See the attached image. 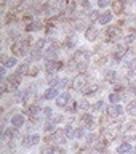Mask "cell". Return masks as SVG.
Returning a JSON list of instances; mask_svg holds the SVG:
<instances>
[{
    "label": "cell",
    "instance_id": "6da1fadb",
    "mask_svg": "<svg viewBox=\"0 0 136 154\" xmlns=\"http://www.w3.org/2000/svg\"><path fill=\"white\" fill-rule=\"evenodd\" d=\"M27 47H29V38H26V40H16L11 45V51L16 56H23V55H26Z\"/></svg>",
    "mask_w": 136,
    "mask_h": 154
},
{
    "label": "cell",
    "instance_id": "7a4b0ae2",
    "mask_svg": "<svg viewBox=\"0 0 136 154\" xmlns=\"http://www.w3.org/2000/svg\"><path fill=\"white\" fill-rule=\"evenodd\" d=\"M48 141H50V143H55V144H62V143L66 141L64 130H56V132H53L50 137H48Z\"/></svg>",
    "mask_w": 136,
    "mask_h": 154
},
{
    "label": "cell",
    "instance_id": "3957f363",
    "mask_svg": "<svg viewBox=\"0 0 136 154\" xmlns=\"http://www.w3.org/2000/svg\"><path fill=\"white\" fill-rule=\"evenodd\" d=\"M38 141H40V137H38L37 133L27 135V137L23 138V146H24V148H31V146H35Z\"/></svg>",
    "mask_w": 136,
    "mask_h": 154
},
{
    "label": "cell",
    "instance_id": "277c9868",
    "mask_svg": "<svg viewBox=\"0 0 136 154\" xmlns=\"http://www.w3.org/2000/svg\"><path fill=\"white\" fill-rule=\"evenodd\" d=\"M107 114L110 117H120V116L123 114V108L120 104H112L107 108Z\"/></svg>",
    "mask_w": 136,
    "mask_h": 154
},
{
    "label": "cell",
    "instance_id": "5b68a950",
    "mask_svg": "<svg viewBox=\"0 0 136 154\" xmlns=\"http://www.w3.org/2000/svg\"><path fill=\"white\" fill-rule=\"evenodd\" d=\"M61 67H62V63H59V61H47L45 71L48 74H53V72H56L58 69H61Z\"/></svg>",
    "mask_w": 136,
    "mask_h": 154
},
{
    "label": "cell",
    "instance_id": "8992f818",
    "mask_svg": "<svg viewBox=\"0 0 136 154\" xmlns=\"http://www.w3.org/2000/svg\"><path fill=\"white\" fill-rule=\"evenodd\" d=\"M125 53H127V47H125V45H117V47H115V50H114V60L120 61L125 56Z\"/></svg>",
    "mask_w": 136,
    "mask_h": 154
},
{
    "label": "cell",
    "instance_id": "52a82bcc",
    "mask_svg": "<svg viewBox=\"0 0 136 154\" xmlns=\"http://www.w3.org/2000/svg\"><path fill=\"white\" fill-rule=\"evenodd\" d=\"M72 85H74V88H77V90H83L86 87V77L85 75H77Z\"/></svg>",
    "mask_w": 136,
    "mask_h": 154
},
{
    "label": "cell",
    "instance_id": "ba28073f",
    "mask_svg": "<svg viewBox=\"0 0 136 154\" xmlns=\"http://www.w3.org/2000/svg\"><path fill=\"white\" fill-rule=\"evenodd\" d=\"M69 101H71V95L69 93H62V95H59L56 98V103H58V106H61V108H66V106L69 104Z\"/></svg>",
    "mask_w": 136,
    "mask_h": 154
},
{
    "label": "cell",
    "instance_id": "9c48e42d",
    "mask_svg": "<svg viewBox=\"0 0 136 154\" xmlns=\"http://www.w3.org/2000/svg\"><path fill=\"white\" fill-rule=\"evenodd\" d=\"M56 56H58V47H55V45H53V47H48L47 51H45V58H47V60H48V61H50V60L55 61Z\"/></svg>",
    "mask_w": 136,
    "mask_h": 154
},
{
    "label": "cell",
    "instance_id": "30bf717a",
    "mask_svg": "<svg viewBox=\"0 0 136 154\" xmlns=\"http://www.w3.org/2000/svg\"><path fill=\"white\" fill-rule=\"evenodd\" d=\"M23 125H24V116H21V114L13 116L11 117V127L19 128V127H23Z\"/></svg>",
    "mask_w": 136,
    "mask_h": 154
},
{
    "label": "cell",
    "instance_id": "8fae6325",
    "mask_svg": "<svg viewBox=\"0 0 136 154\" xmlns=\"http://www.w3.org/2000/svg\"><path fill=\"white\" fill-rule=\"evenodd\" d=\"M107 35H109V38L110 40H119L120 37H122V32H120V29H117V27H109V31H107Z\"/></svg>",
    "mask_w": 136,
    "mask_h": 154
},
{
    "label": "cell",
    "instance_id": "7c38bea8",
    "mask_svg": "<svg viewBox=\"0 0 136 154\" xmlns=\"http://www.w3.org/2000/svg\"><path fill=\"white\" fill-rule=\"evenodd\" d=\"M16 130L18 128H14V127H11V128H5V132H3V141H11V140L14 138V135H16Z\"/></svg>",
    "mask_w": 136,
    "mask_h": 154
},
{
    "label": "cell",
    "instance_id": "4fadbf2b",
    "mask_svg": "<svg viewBox=\"0 0 136 154\" xmlns=\"http://www.w3.org/2000/svg\"><path fill=\"white\" fill-rule=\"evenodd\" d=\"M43 98H45V100L58 98V88H56V87H50V88H47L45 95H43Z\"/></svg>",
    "mask_w": 136,
    "mask_h": 154
},
{
    "label": "cell",
    "instance_id": "5bb4252c",
    "mask_svg": "<svg viewBox=\"0 0 136 154\" xmlns=\"http://www.w3.org/2000/svg\"><path fill=\"white\" fill-rule=\"evenodd\" d=\"M110 19H112V13L110 11H104V13H101L99 14V19H98V23L99 24H107V23H110Z\"/></svg>",
    "mask_w": 136,
    "mask_h": 154
},
{
    "label": "cell",
    "instance_id": "9a60e30c",
    "mask_svg": "<svg viewBox=\"0 0 136 154\" xmlns=\"http://www.w3.org/2000/svg\"><path fill=\"white\" fill-rule=\"evenodd\" d=\"M85 37H86V40H96L98 38V31L93 26H90V29H86V32H85Z\"/></svg>",
    "mask_w": 136,
    "mask_h": 154
},
{
    "label": "cell",
    "instance_id": "2e32d148",
    "mask_svg": "<svg viewBox=\"0 0 136 154\" xmlns=\"http://www.w3.org/2000/svg\"><path fill=\"white\" fill-rule=\"evenodd\" d=\"M123 5H125L123 0H115V2L112 3V7H114V13H115V14L123 13Z\"/></svg>",
    "mask_w": 136,
    "mask_h": 154
},
{
    "label": "cell",
    "instance_id": "e0dca14e",
    "mask_svg": "<svg viewBox=\"0 0 136 154\" xmlns=\"http://www.w3.org/2000/svg\"><path fill=\"white\" fill-rule=\"evenodd\" d=\"M98 90H99V87H98V85H96V84H91V85H86L82 91H83L85 95H95Z\"/></svg>",
    "mask_w": 136,
    "mask_h": 154
},
{
    "label": "cell",
    "instance_id": "ac0fdd59",
    "mask_svg": "<svg viewBox=\"0 0 136 154\" xmlns=\"http://www.w3.org/2000/svg\"><path fill=\"white\" fill-rule=\"evenodd\" d=\"M130 151H131V146H130L128 141L119 144V148H117V152H119V154H127V152H130Z\"/></svg>",
    "mask_w": 136,
    "mask_h": 154
},
{
    "label": "cell",
    "instance_id": "d6986e66",
    "mask_svg": "<svg viewBox=\"0 0 136 154\" xmlns=\"http://www.w3.org/2000/svg\"><path fill=\"white\" fill-rule=\"evenodd\" d=\"M127 71H128V75H136V58L131 61H128Z\"/></svg>",
    "mask_w": 136,
    "mask_h": 154
},
{
    "label": "cell",
    "instance_id": "ffe728a7",
    "mask_svg": "<svg viewBox=\"0 0 136 154\" xmlns=\"http://www.w3.org/2000/svg\"><path fill=\"white\" fill-rule=\"evenodd\" d=\"M64 135H66V138H74L75 137V130L72 125H66L64 127Z\"/></svg>",
    "mask_w": 136,
    "mask_h": 154
},
{
    "label": "cell",
    "instance_id": "44dd1931",
    "mask_svg": "<svg viewBox=\"0 0 136 154\" xmlns=\"http://www.w3.org/2000/svg\"><path fill=\"white\" fill-rule=\"evenodd\" d=\"M82 124H85L86 127H91V124H93V116L91 114H83L82 116Z\"/></svg>",
    "mask_w": 136,
    "mask_h": 154
},
{
    "label": "cell",
    "instance_id": "7402d4cb",
    "mask_svg": "<svg viewBox=\"0 0 136 154\" xmlns=\"http://www.w3.org/2000/svg\"><path fill=\"white\" fill-rule=\"evenodd\" d=\"M40 154H56V149L51 146V144H47L40 149Z\"/></svg>",
    "mask_w": 136,
    "mask_h": 154
},
{
    "label": "cell",
    "instance_id": "603a6c76",
    "mask_svg": "<svg viewBox=\"0 0 136 154\" xmlns=\"http://www.w3.org/2000/svg\"><path fill=\"white\" fill-rule=\"evenodd\" d=\"M106 80L107 82H115L117 80V72L115 71H107L106 72Z\"/></svg>",
    "mask_w": 136,
    "mask_h": 154
},
{
    "label": "cell",
    "instance_id": "cb8c5ba5",
    "mask_svg": "<svg viewBox=\"0 0 136 154\" xmlns=\"http://www.w3.org/2000/svg\"><path fill=\"white\" fill-rule=\"evenodd\" d=\"M40 27H42V24L35 21V23H31L29 26H26V31H27V32H32V31H38Z\"/></svg>",
    "mask_w": 136,
    "mask_h": 154
},
{
    "label": "cell",
    "instance_id": "d4e9b609",
    "mask_svg": "<svg viewBox=\"0 0 136 154\" xmlns=\"http://www.w3.org/2000/svg\"><path fill=\"white\" fill-rule=\"evenodd\" d=\"M127 111L130 116H136V101H130L127 106Z\"/></svg>",
    "mask_w": 136,
    "mask_h": 154
},
{
    "label": "cell",
    "instance_id": "484cf974",
    "mask_svg": "<svg viewBox=\"0 0 136 154\" xmlns=\"http://www.w3.org/2000/svg\"><path fill=\"white\" fill-rule=\"evenodd\" d=\"M37 112H38V106L37 104H32V106H29V108H27V116H31V117L37 116Z\"/></svg>",
    "mask_w": 136,
    "mask_h": 154
},
{
    "label": "cell",
    "instance_id": "4316f807",
    "mask_svg": "<svg viewBox=\"0 0 136 154\" xmlns=\"http://www.w3.org/2000/svg\"><path fill=\"white\" fill-rule=\"evenodd\" d=\"M120 100H122V96H120L119 93H110V95H109V101H110L112 104H117Z\"/></svg>",
    "mask_w": 136,
    "mask_h": 154
},
{
    "label": "cell",
    "instance_id": "83f0119b",
    "mask_svg": "<svg viewBox=\"0 0 136 154\" xmlns=\"http://www.w3.org/2000/svg\"><path fill=\"white\" fill-rule=\"evenodd\" d=\"M27 74H29V75H37V74H38V66H35V64H29Z\"/></svg>",
    "mask_w": 136,
    "mask_h": 154
},
{
    "label": "cell",
    "instance_id": "f1b7e54d",
    "mask_svg": "<svg viewBox=\"0 0 136 154\" xmlns=\"http://www.w3.org/2000/svg\"><path fill=\"white\" fill-rule=\"evenodd\" d=\"M18 64V61H16V58H8V60H7V63H5V67H14V66H16Z\"/></svg>",
    "mask_w": 136,
    "mask_h": 154
},
{
    "label": "cell",
    "instance_id": "f546056e",
    "mask_svg": "<svg viewBox=\"0 0 136 154\" xmlns=\"http://www.w3.org/2000/svg\"><path fill=\"white\" fill-rule=\"evenodd\" d=\"M45 132H47V133L56 132V130H55V122H47V124H45Z\"/></svg>",
    "mask_w": 136,
    "mask_h": 154
},
{
    "label": "cell",
    "instance_id": "4dcf8cb0",
    "mask_svg": "<svg viewBox=\"0 0 136 154\" xmlns=\"http://www.w3.org/2000/svg\"><path fill=\"white\" fill-rule=\"evenodd\" d=\"M106 143H107V141H104V140H103V141H99L98 144H96V151H104V148H106Z\"/></svg>",
    "mask_w": 136,
    "mask_h": 154
},
{
    "label": "cell",
    "instance_id": "1f68e13d",
    "mask_svg": "<svg viewBox=\"0 0 136 154\" xmlns=\"http://www.w3.org/2000/svg\"><path fill=\"white\" fill-rule=\"evenodd\" d=\"M107 5H110V0H98V7L99 8H106Z\"/></svg>",
    "mask_w": 136,
    "mask_h": 154
},
{
    "label": "cell",
    "instance_id": "d6a6232c",
    "mask_svg": "<svg viewBox=\"0 0 136 154\" xmlns=\"http://www.w3.org/2000/svg\"><path fill=\"white\" fill-rule=\"evenodd\" d=\"M95 19H99V14L96 10H93V11H90V21H95Z\"/></svg>",
    "mask_w": 136,
    "mask_h": 154
},
{
    "label": "cell",
    "instance_id": "836d02e7",
    "mask_svg": "<svg viewBox=\"0 0 136 154\" xmlns=\"http://www.w3.org/2000/svg\"><path fill=\"white\" fill-rule=\"evenodd\" d=\"M43 116H45L47 119H50L51 116H53V111H51V108H45V109H43Z\"/></svg>",
    "mask_w": 136,
    "mask_h": 154
},
{
    "label": "cell",
    "instance_id": "e575fe53",
    "mask_svg": "<svg viewBox=\"0 0 136 154\" xmlns=\"http://www.w3.org/2000/svg\"><path fill=\"white\" fill-rule=\"evenodd\" d=\"M66 109H67V111H71V112H74V111L77 109V103H75V101H72V104H67V106H66Z\"/></svg>",
    "mask_w": 136,
    "mask_h": 154
},
{
    "label": "cell",
    "instance_id": "d590c367",
    "mask_svg": "<svg viewBox=\"0 0 136 154\" xmlns=\"http://www.w3.org/2000/svg\"><path fill=\"white\" fill-rule=\"evenodd\" d=\"M103 108H104V103H103V101H98V103L93 106V109H95V111H101Z\"/></svg>",
    "mask_w": 136,
    "mask_h": 154
},
{
    "label": "cell",
    "instance_id": "8d00e7d4",
    "mask_svg": "<svg viewBox=\"0 0 136 154\" xmlns=\"http://www.w3.org/2000/svg\"><path fill=\"white\" fill-rule=\"evenodd\" d=\"M83 133H85V132H83V127H80V128L75 132V137H77V138H82V137H83Z\"/></svg>",
    "mask_w": 136,
    "mask_h": 154
},
{
    "label": "cell",
    "instance_id": "74e56055",
    "mask_svg": "<svg viewBox=\"0 0 136 154\" xmlns=\"http://www.w3.org/2000/svg\"><path fill=\"white\" fill-rule=\"evenodd\" d=\"M5 69H7L5 66H2V67H0V75H2V77H5Z\"/></svg>",
    "mask_w": 136,
    "mask_h": 154
},
{
    "label": "cell",
    "instance_id": "f35d334b",
    "mask_svg": "<svg viewBox=\"0 0 136 154\" xmlns=\"http://www.w3.org/2000/svg\"><path fill=\"white\" fill-rule=\"evenodd\" d=\"M86 140H88V143H93V140H95V135H88V138H86Z\"/></svg>",
    "mask_w": 136,
    "mask_h": 154
}]
</instances>
